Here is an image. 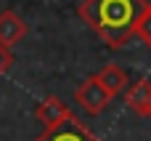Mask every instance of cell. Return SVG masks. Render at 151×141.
Instances as JSON below:
<instances>
[{
    "mask_svg": "<svg viewBox=\"0 0 151 141\" xmlns=\"http://www.w3.org/2000/svg\"><path fill=\"white\" fill-rule=\"evenodd\" d=\"M125 101H127V107L133 112L146 115V107H149V101H151V83L149 80H138V83L127 85L125 88Z\"/></svg>",
    "mask_w": 151,
    "mask_h": 141,
    "instance_id": "7",
    "label": "cell"
},
{
    "mask_svg": "<svg viewBox=\"0 0 151 141\" xmlns=\"http://www.w3.org/2000/svg\"><path fill=\"white\" fill-rule=\"evenodd\" d=\"M135 35L143 40V45H146V48H151V3H146V11H143V16H141L138 27H135Z\"/></svg>",
    "mask_w": 151,
    "mask_h": 141,
    "instance_id": "8",
    "label": "cell"
},
{
    "mask_svg": "<svg viewBox=\"0 0 151 141\" xmlns=\"http://www.w3.org/2000/svg\"><path fill=\"white\" fill-rule=\"evenodd\" d=\"M11 61H13V53H11V51H5V48L0 45V75L11 67Z\"/></svg>",
    "mask_w": 151,
    "mask_h": 141,
    "instance_id": "9",
    "label": "cell"
},
{
    "mask_svg": "<svg viewBox=\"0 0 151 141\" xmlns=\"http://www.w3.org/2000/svg\"><path fill=\"white\" fill-rule=\"evenodd\" d=\"M24 35H27L24 19H21L19 13H13V11H3V13H0V45H3L5 51H11Z\"/></svg>",
    "mask_w": 151,
    "mask_h": 141,
    "instance_id": "5",
    "label": "cell"
},
{
    "mask_svg": "<svg viewBox=\"0 0 151 141\" xmlns=\"http://www.w3.org/2000/svg\"><path fill=\"white\" fill-rule=\"evenodd\" d=\"M146 11V0H82L80 19L111 48H122Z\"/></svg>",
    "mask_w": 151,
    "mask_h": 141,
    "instance_id": "1",
    "label": "cell"
},
{
    "mask_svg": "<svg viewBox=\"0 0 151 141\" xmlns=\"http://www.w3.org/2000/svg\"><path fill=\"white\" fill-rule=\"evenodd\" d=\"M74 99H77V104H80L85 112H90V115H101V112L109 107V101H111L109 91L98 83V77H96V75H93V77H88V80L77 88Z\"/></svg>",
    "mask_w": 151,
    "mask_h": 141,
    "instance_id": "2",
    "label": "cell"
},
{
    "mask_svg": "<svg viewBox=\"0 0 151 141\" xmlns=\"http://www.w3.org/2000/svg\"><path fill=\"white\" fill-rule=\"evenodd\" d=\"M143 117H149V120H151V101H149V107H146V115H143Z\"/></svg>",
    "mask_w": 151,
    "mask_h": 141,
    "instance_id": "10",
    "label": "cell"
},
{
    "mask_svg": "<svg viewBox=\"0 0 151 141\" xmlns=\"http://www.w3.org/2000/svg\"><path fill=\"white\" fill-rule=\"evenodd\" d=\"M35 141H98V139L93 136V131H90L88 125H82V123L72 115V117L64 120L61 125H56V128H50V131H42Z\"/></svg>",
    "mask_w": 151,
    "mask_h": 141,
    "instance_id": "3",
    "label": "cell"
},
{
    "mask_svg": "<svg viewBox=\"0 0 151 141\" xmlns=\"http://www.w3.org/2000/svg\"><path fill=\"white\" fill-rule=\"evenodd\" d=\"M96 77H98V83L109 91V96H119V93H125V88H127V72H125L122 67H117V64H106Z\"/></svg>",
    "mask_w": 151,
    "mask_h": 141,
    "instance_id": "6",
    "label": "cell"
},
{
    "mask_svg": "<svg viewBox=\"0 0 151 141\" xmlns=\"http://www.w3.org/2000/svg\"><path fill=\"white\" fill-rule=\"evenodd\" d=\"M35 115H37V120L45 125V131H50V128H56V125H61L64 120L72 117L69 107H66L61 99H56V96L42 99V101L37 104V109H35Z\"/></svg>",
    "mask_w": 151,
    "mask_h": 141,
    "instance_id": "4",
    "label": "cell"
}]
</instances>
